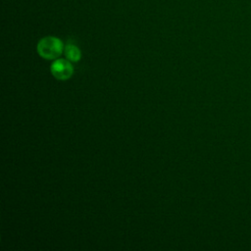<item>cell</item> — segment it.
<instances>
[{
	"instance_id": "6da1fadb",
	"label": "cell",
	"mask_w": 251,
	"mask_h": 251,
	"mask_svg": "<svg viewBox=\"0 0 251 251\" xmlns=\"http://www.w3.org/2000/svg\"><path fill=\"white\" fill-rule=\"evenodd\" d=\"M37 53L46 60H56L64 51V45L60 38L55 36H45L41 38L36 46Z\"/></svg>"
},
{
	"instance_id": "3957f363",
	"label": "cell",
	"mask_w": 251,
	"mask_h": 251,
	"mask_svg": "<svg viewBox=\"0 0 251 251\" xmlns=\"http://www.w3.org/2000/svg\"><path fill=\"white\" fill-rule=\"evenodd\" d=\"M64 54L66 59H68L71 62H78L81 58L80 49L73 43H68L64 47Z\"/></svg>"
},
{
	"instance_id": "7a4b0ae2",
	"label": "cell",
	"mask_w": 251,
	"mask_h": 251,
	"mask_svg": "<svg viewBox=\"0 0 251 251\" xmlns=\"http://www.w3.org/2000/svg\"><path fill=\"white\" fill-rule=\"evenodd\" d=\"M52 75L59 80H67L74 75V66L68 59H56L50 66Z\"/></svg>"
}]
</instances>
